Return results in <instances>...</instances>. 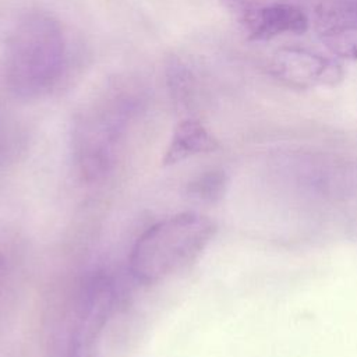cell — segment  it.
Returning <instances> with one entry per match:
<instances>
[{
    "mask_svg": "<svg viewBox=\"0 0 357 357\" xmlns=\"http://www.w3.org/2000/svg\"><path fill=\"white\" fill-rule=\"evenodd\" d=\"M271 71L276 78L296 88L335 85L343 77L336 60L298 46L279 49L272 59Z\"/></svg>",
    "mask_w": 357,
    "mask_h": 357,
    "instance_id": "obj_5",
    "label": "cell"
},
{
    "mask_svg": "<svg viewBox=\"0 0 357 357\" xmlns=\"http://www.w3.org/2000/svg\"><path fill=\"white\" fill-rule=\"evenodd\" d=\"M3 268H4V265H3V259L0 257V279H1V275H3Z\"/></svg>",
    "mask_w": 357,
    "mask_h": 357,
    "instance_id": "obj_10",
    "label": "cell"
},
{
    "mask_svg": "<svg viewBox=\"0 0 357 357\" xmlns=\"http://www.w3.org/2000/svg\"><path fill=\"white\" fill-rule=\"evenodd\" d=\"M215 225L197 213H180L146 229L130 255V271L141 282H156L197 259L215 234Z\"/></svg>",
    "mask_w": 357,
    "mask_h": 357,
    "instance_id": "obj_2",
    "label": "cell"
},
{
    "mask_svg": "<svg viewBox=\"0 0 357 357\" xmlns=\"http://www.w3.org/2000/svg\"><path fill=\"white\" fill-rule=\"evenodd\" d=\"M227 178L220 170L205 172L187 185V192L204 202H218L226 191Z\"/></svg>",
    "mask_w": 357,
    "mask_h": 357,
    "instance_id": "obj_9",
    "label": "cell"
},
{
    "mask_svg": "<svg viewBox=\"0 0 357 357\" xmlns=\"http://www.w3.org/2000/svg\"><path fill=\"white\" fill-rule=\"evenodd\" d=\"M4 78L18 98L32 99L52 91L66 67V38L57 20L45 13L24 15L4 47Z\"/></svg>",
    "mask_w": 357,
    "mask_h": 357,
    "instance_id": "obj_1",
    "label": "cell"
},
{
    "mask_svg": "<svg viewBox=\"0 0 357 357\" xmlns=\"http://www.w3.org/2000/svg\"><path fill=\"white\" fill-rule=\"evenodd\" d=\"M114 300L112 282L106 276H95L81 296L78 322L71 336L70 357H93L96 339L107 319Z\"/></svg>",
    "mask_w": 357,
    "mask_h": 357,
    "instance_id": "obj_6",
    "label": "cell"
},
{
    "mask_svg": "<svg viewBox=\"0 0 357 357\" xmlns=\"http://www.w3.org/2000/svg\"><path fill=\"white\" fill-rule=\"evenodd\" d=\"M319 36L335 56L357 60V8L339 7L324 13Z\"/></svg>",
    "mask_w": 357,
    "mask_h": 357,
    "instance_id": "obj_7",
    "label": "cell"
},
{
    "mask_svg": "<svg viewBox=\"0 0 357 357\" xmlns=\"http://www.w3.org/2000/svg\"><path fill=\"white\" fill-rule=\"evenodd\" d=\"M219 146L216 138L197 120L180 121L163 156V165H174L197 153L212 152Z\"/></svg>",
    "mask_w": 357,
    "mask_h": 357,
    "instance_id": "obj_8",
    "label": "cell"
},
{
    "mask_svg": "<svg viewBox=\"0 0 357 357\" xmlns=\"http://www.w3.org/2000/svg\"><path fill=\"white\" fill-rule=\"evenodd\" d=\"M95 105L77 124L75 142L85 174L96 177L107 170L112 149L131 114V98L121 89Z\"/></svg>",
    "mask_w": 357,
    "mask_h": 357,
    "instance_id": "obj_3",
    "label": "cell"
},
{
    "mask_svg": "<svg viewBox=\"0 0 357 357\" xmlns=\"http://www.w3.org/2000/svg\"><path fill=\"white\" fill-rule=\"evenodd\" d=\"M250 40H268L283 33H303L308 18L289 3L264 4L258 0H222Z\"/></svg>",
    "mask_w": 357,
    "mask_h": 357,
    "instance_id": "obj_4",
    "label": "cell"
}]
</instances>
